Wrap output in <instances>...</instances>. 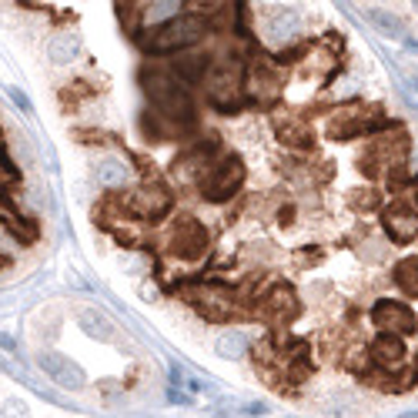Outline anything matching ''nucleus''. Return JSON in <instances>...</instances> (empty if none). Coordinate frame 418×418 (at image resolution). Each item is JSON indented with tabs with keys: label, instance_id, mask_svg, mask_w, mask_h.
Masks as SVG:
<instances>
[{
	"label": "nucleus",
	"instance_id": "obj_1",
	"mask_svg": "<svg viewBox=\"0 0 418 418\" xmlns=\"http://www.w3.org/2000/svg\"><path fill=\"white\" fill-rule=\"evenodd\" d=\"M204 37V21L194 17V13H184L178 21H171L167 27H161L151 40V50L154 54H167V50H181V47H191Z\"/></svg>",
	"mask_w": 418,
	"mask_h": 418
},
{
	"label": "nucleus",
	"instance_id": "obj_2",
	"mask_svg": "<svg viewBox=\"0 0 418 418\" xmlns=\"http://www.w3.org/2000/svg\"><path fill=\"white\" fill-rule=\"evenodd\" d=\"M37 365H40V371L47 375L54 385H60V388H84L87 385V375H84V368L77 365V361H71L67 355H54V351H44L40 358H37Z\"/></svg>",
	"mask_w": 418,
	"mask_h": 418
},
{
	"label": "nucleus",
	"instance_id": "obj_3",
	"mask_svg": "<svg viewBox=\"0 0 418 418\" xmlns=\"http://www.w3.org/2000/svg\"><path fill=\"white\" fill-rule=\"evenodd\" d=\"M371 318H375V324L388 334L392 332L395 334H412L418 328L415 311L408 308V305H398V301H382L378 308L371 311Z\"/></svg>",
	"mask_w": 418,
	"mask_h": 418
},
{
	"label": "nucleus",
	"instance_id": "obj_4",
	"mask_svg": "<svg viewBox=\"0 0 418 418\" xmlns=\"http://www.w3.org/2000/svg\"><path fill=\"white\" fill-rule=\"evenodd\" d=\"M238 184H241V164L238 161H227L225 167H218V178H211L204 184V191H208L211 201H225V198H231V191Z\"/></svg>",
	"mask_w": 418,
	"mask_h": 418
},
{
	"label": "nucleus",
	"instance_id": "obj_5",
	"mask_svg": "<svg viewBox=\"0 0 418 418\" xmlns=\"http://www.w3.org/2000/svg\"><path fill=\"white\" fill-rule=\"evenodd\" d=\"M385 227H388V235L392 241H412L418 235V215H412L408 208H392L388 215H385Z\"/></svg>",
	"mask_w": 418,
	"mask_h": 418
},
{
	"label": "nucleus",
	"instance_id": "obj_6",
	"mask_svg": "<svg viewBox=\"0 0 418 418\" xmlns=\"http://www.w3.org/2000/svg\"><path fill=\"white\" fill-rule=\"evenodd\" d=\"M94 178H97V184H104V188H120V184L131 181V167L124 164V161H118V157H104V161H97Z\"/></svg>",
	"mask_w": 418,
	"mask_h": 418
},
{
	"label": "nucleus",
	"instance_id": "obj_7",
	"mask_svg": "<svg viewBox=\"0 0 418 418\" xmlns=\"http://www.w3.org/2000/svg\"><path fill=\"white\" fill-rule=\"evenodd\" d=\"M204 244H208V235H204V231L194 225V221H188V225L181 227L178 235H174V251H178V254H188V258L201 254Z\"/></svg>",
	"mask_w": 418,
	"mask_h": 418
},
{
	"label": "nucleus",
	"instance_id": "obj_8",
	"mask_svg": "<svg viewBox=\"0 0 418 418\" xmlns=\"http://www.w3.org/2000/svg\"><path fill=\"white\" fill-rule=\"evenodd\" d=\"M77 50H81V40L74 34H60V37H54L47 44V57H50V64H57V67H64V64H71L74 57H77Z\"/></svg>",
	"mask_w": 418,
	"mask_h": 418
},
{
	"label": "nucleus",
	"instance_id": "obj_9",
	"mask_svg": "<svg viewBox=\"0 0 418 418\" xmlns=\"http://www.w3.org/2000/svg\"><path fill=\"white\" fill-rule=\"evenodd\" d=\"M301 27V17L295 11H278L271 21H268V37H275V40H291V37L298 34Z\"/></svg>",
	"mask_w": 418,
	"mask_h": 418
},
{
	"label": "nucleus",
	"instance_id": "obj_10",
	"mask_svg": "<svg viewBox=\"0 0 418 418\" xmlns=\"http://www.w3.org/2000/svg\"><path fill=\"white\" fill-rule=\"evenodd\" d=\"M215 351H218V358H241L244 351H248V338L241 332H225L221 338L215 341Z\"/></svg>",
	"mask_w": 418,
	"mask_h": 418
},
{
	"label": "nucleus",
	"instance_id": "obj_11",
	"mask_svg": "<svg viewBox=\"0 0 418 418\" xmlns=\"http://www.w3.org/2000/svg\"><path fill=\"white\" fill-rule=\"evenodd\" d=\"M77 324H81L91 338H101V341H111V338H114V334H111L114 328H111V324L104 322L97 311H81V315H77Z\"/></svg>",
	"mask_w": 418,
	"mask_h": 418
},
{
	"label": "nucleus",
	"instance_id": "obj_12",
	"mask_svg": "<svg viewBox=\"0 0 418 418\" xmlns=\"http://www.w3.org/2000/svg\"><path fill=\"white\" fill-rule=\"evenodd\" d=\"M371 351H375V358L385 361V365H398V361L405 358V348H402V341H398V338H392V334L378 338Z\"/></svg>",
	"mask_w": 418,
	"mask_h": 418
},
{
	"label": "nucleus",
	"instance_id": "obj_13",
	"mask_svg": "<svg viewBox=\"0 0 418 418\" xmlns=\"http://www.w3.org/2000/svg\"><path fill=\"white\" fill-rule=\"evenodd\" d=\"M178 11H181V0H151L147 11H144V21L147 24H161L167 17H174Z\"/></svg>",
	"mask_w": 418,
	"mask_h": 418
},
{
	"label": "nucleus",
	"instance_id": "obj_14",
	"mask_svg": "<svg viewBox=\"0 0 418 418\" xmlns=\"http://www.w3.org/2000/svg\"><path fill=\"white\" fill-rule=\"evenodd\" d=\"M368 21L378 27L385 37H402V34H405V24H402L395 13H388V11H368Z\"/></svg>",
	"mask_w": 418,
	"mask_h": 418
},
{
	"label": "nucleus",
	"instance_id": "obj_15",
	"mask_svg": "<svg viewBox=\"0 0 418 418\" xmlns=\"http://www.w3.org/2000/svg\"><path fill=\"white\" fill-rule=\"evenodd\" d=\"M11 101H13V104H17L21 111H24V114H30V101H27L24 91H17V87H13V91H11Z\"/></svg>",
	"mask_w": 418,
	"mask_h": 418
},
{
	"label": "nucleus",
	"instance_id": "obj_16",
	"mask_svg": "<svg viewBox=\"0 0 418 418\" xmlns=\"http://www.w3.org/2000/svg\"><path fill=\"white\" fill-rule=\"evenodd\" d=\"M24 412H27L24 402H13V398L11 402H4V415H24Z\"/></svg>",
	"mask_w": 418,
	"mask_h": 418
},
{
	"label": "nucleus",
	"instance_id": "obj_17",
	"mask_svg": "<svg viewBox=\"0 0 418 418\" xmlns=\"http://www.w3.org/2000/svg\"><path fill=\"white\" fill-rule=\"evenodd\" d=\"M412 4H415V11H418V0H412Z\"/></svg>",
	"mask_w": 418,
	"mask_h": 418
}]
</instances>
